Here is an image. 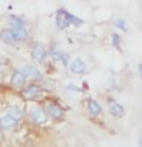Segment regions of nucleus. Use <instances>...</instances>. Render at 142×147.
<instances>
[{"instance_id": "f257e3e1", "label": "nucleus", "mask_w": 142, "mask_h": 147, "mask_svg": "<svg viewBox=\"0 0 142 147\" xmlns=\"http://www.w3.org/2000/svg\"><path fill=\"white\" fill-rule=\"evenodd\" d=\"M84 20L80 18L75 14H72L70 11H67L66 8H58L57 12H55V26H57L58 31H66L67 28L70 26H81Z\"/></svg>"}, {"instance_id": "f03ea898", "label": "nucleus", "mask_w": 142, "mask_h": 147, "mask_svg": "<svg viewBox=\"0 0 142 147\" xmlns=\"http://www.w3.org/2000/svg\"><path fill=\"white\" fill-rule=\"evenodd\" d=\"M43 107L46 110V113H48L49 119H52V121H55V123L63 121L64 117H66V110H64V107L60 103H57L55 100H48Z\"/></svg>"}, {"instance_id": "7ed1b4c3", "label": "nucleus", "mask_w": 142, "mask_h": 147, "mask_svg": "<svg viewBox=\"0 0 142 147\" xmlns=\"http://www.w3.org/2000/svg\"><path fill=\"white\" fill-rule=\"evenodd\" d=\"M105 107H107V112L110 113V117L115 119H122L125 117V107L112 95H109L105 98Z\"/></svg>"}, {"instance_id": "20e7f679", "label": "nucleus", "mask_w": 142, "mask_h": 147, "mask_svg": "<svg viewBox=\"0 0 142 147\" xmlns=\"http://www.w3.org/2000/svg\"><path fill=\"white\" fill-rule=\"evenodd\" d=\"M48 52H49V57L52 58V61L60 63L64 67H69V64H70V61H72L70 57H69L67 52H64V51L60 49L57 45H54V43L50 45L49 49H48Z\"/></svg>"}, {"instance_id": "39448f33", "label": "nucleus", "mask_w": 142, "mask_h": 147, "mask_svg": "<svg viewBox=\"0 0 142 147\" xmlns=\"http://www.w3.org/2000/svg\"><path fill=\"white\" fill-rule=\"evenodd\" d=\"M43 92H44V89L40 84H37V83H31V84H27L26 87H23L20 94L23 96V100L35 101V100H38V98L43 96Z\"/></svg>"}, {"instance_id": "423d86ee", "label": "nucleus", "mask_w": 142, "mask_h": 147, "mask_svg": "<svg viewBox=\"0 0 142 147\" xmlns=\"http://www.w3.org/2000/svg\"><path fill=\"white\" fill-rule=\"evenodd\" d=\"M29 119L35 126H46L49 121V117H48V113H46L43 106H34L29 110Z\"/></svg>"}, {"instance_id": "0eeeda50", "label": "nucleus", "mask_w": 142, "mask_h": 147, "mask_svg": "<svg viewBox=\"0 0 142 147\" xmlns=\"http://www.w3.org/2000/svg\"><path fill=\"white\" fill-rule=\"evenodd\" d=\"M86 110H87V113H89V117H92V118H99V117H102V113H104V109H102V106H101V103L98 100L92 98V96H89V98L86 100Z\"/></svg>"}, {"instance_id": "6e6552de", "label": "nucleus", "mask_w": 142, "mask_h": 147, "mask_svg": "<svg viewBox=\"0 0 142 147\" xmlns=\"http://www.w3.org/2000/svg\"><path fill=\"white\" fill-rule=\"evenodd\" d=\"M31 57L34 61L37 63H44L49 57V52H48V48L43 46L41 43H35L34 46L31 48Z\"/></svg>"}, {"instance_id": "1a4fd4ad", "label": "nucleus", "mask_w": 142, "mask_h": 147, "mask_svg": "<svg viewBox=\"0 0 142 147\" xmlns=\"http://www.w3.org/2000/svg\"><path fill=\"white\" fill-rule=\"evenodd\" d=\"M69 71L72 74H75V75H84L87 72V63L81 57H76L70 61V64H69Z\"/></svg>"}, {"instance_id": "9d476101", "label": "nucleus", "mask_w": 142, "mask_h": 147, "mask_svg": "<svg viewBox=\"0 0 142 147\" xmlns=\"http://www.w3.org/2000/svg\"><path fill=\"white\" fill-rule=\"evenodd\" d=\"M26 81L27 78L25 77V74H23L20 69H15L12 74H11V78H9V83L17 87V89H23V87H26Z\"/></svg>"}, {"instance_id": "9b49d317", "label": "nucleus", "mask_w": 142, "mask_h": 147, "mask_svg": "<svg viewBox=\"0 0 142 147\" xmlns=\"http://www.w3.org/2000/svg\"><path fill=\"white\" fill-rule=\"evenodd\" d=\"M20 71L25 74L26 78H31V80H40L43 77L41 71L37 66H34V64H25V66L20 67Z\"/></svg>"}, {"instance_id": "f8f14e48", "label": "nucleus", "mask_w": 142, "mask_h": 147, "mask_svg": "<svg viewBox=\"0 0 142 147\" xmlns=\"http://www.w3.org/2000/svg\"><path fill=\"white\" fill-rule=\"evenodd\" d=\"M14 35V40H15V43H23V41H27L29 40V31H27L26 26L23 28H9Z\"/></svg>"}, {"instance_id": "ddd939ff", "label": "nucleus", "mask_w": 142, "mask_h": 147, "mask_svg": "<svg viewBox=\"0 0 142 147\" xmlns=\"http://www.w3.org/2000/svg\"><path fill=\"white\" fill-rule=\"evenodd\" d=\"M110 45H112L113 49H116L118 52H122V38L119 35L118 31H113L110 34Z\"/></svg>"}, {"instance_id": "4468645a", "label": "nucleus", "mask_w": 142, "mask_h": 147, "mask_svg": "<svg viewBox=\"0 0 142 147\" xmlns=\"http://www.w3.org/2000/svg\"><path fill=\"white\" fill-rule=\"evenodd\" d=\"M17 123L14 118L8 117V115H5V117L0 118V130H9V129H14L17 126Z\"/></svg>"}, {"instance_id": "2eb2a0df", "label": "nucleus", "mask_w": 142, "mask_h": 147, "mask_svg": "<svg viewBox=\"0 0 142 147\" xmlns=\"http://www.w3.org/2000/svg\"><path fill=\"white\" fill-rule=\"evenodd\" d=\"M6 115L11 117V118H14L15 121H20V119L23 118V115H25V112H23V109L20 107V106H11V107L8 109Z\"/></svg>"}, {"instance_id": "dca6fc26", "label": "nucleus", "mask_w": 142, "mask_h": 147, "mask_svg": "<svg viewBox=\"0 0 142 147\" xmlns=\"http://www.w3.org/2000/svg\"><path fill=\"white\" fill-rule=\"evenodd\" d=\"M113 26L116 28L118 31H121V32H128V29H130L128 22L124 17H116V18H115V20H113Z\"/></svg>"}, {"instance_id": "f3484780", "label": "nucleus", "mask_w": 142, "mask_h": 147, "mask_svg": "<svg viewBox=\"0 0 142 147\" xmlns=\"http://www.w3.org/2000/svg\"><path fill=\"white\" fill-rule=\"evenodd\" d=\"M0 40H2L3 43H6V45H15V40H14V35H12V32H11L9 28L0 31Z\"/></svg>"}, {"instance_id": "a211bd4d", "label": "nucleus", "mask_w": 142, "mask_h": 147, "mask_svg": "<svg viewBox=\"0 0 142 147\" xmlns=\"http://www.w3.org/2000/svg\"><path fill=\"white\" fill-rule=\"evenodd\" d=\"M6 22L11 28H23L25 26V20L21 17H17V16H8Z\"/></svg>"}, {"instance_id": "6ab92c4d", "label": "nucleus", "mask_w": 142, "mask_h": 147, "mask_svg": "<svg viewBox=\"0 0 142 147\" xmlns=\"http://www.w3.org/2000/svg\"><path fill=\"white\" fill-rule=\"evenodd\" d=\"M66 89H67V90H73V92H82L81 87H80V86H75V84H67Z\"/></svg>"}, {"instance_id": "aec40b11", "label": "nucleus", "mask_w": 142, "mask_h": 147, "mask_svg": "<svg viewBox=\"0 0 142 147\" xmlns=\"http://www.w3.org/2000/svg\"><path fill=\"white\" fill-rule=\"evenodd\" d=\"M137 72H139V77H141V80H142V61L137 64Z\"/></svg>"}, {"instance_id": "412c9836", "label": "nucleus", "mask_w": 142, "mask_h": 147, "mask_svg": "<svg viewBox=\"0 0 142 147\" xmlns=\"http://www.w3.org/2000/svg\"><path fill=\"white\" fill-rule=\"evenodd\" d=\"M137 147H142V133L139 135V138H137Z\"/></svg>"}]
</instances>
